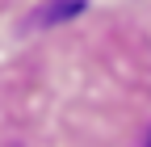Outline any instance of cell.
<instances>
[{
    "label": "cell",
    "instance_id": "1",
    "mask_svg": "<svg viewBox=\"0 0 151 147\" xmlns=\"http://www.w3.org/2000/svg\"><path fill=\"white\" fill-rule=\"evenodd\" d=\"M143 147H151V130H147V143H143Z\"/></svg>",
    "mask_w": 151,
    "mask_h": 147
}]
</instances>
